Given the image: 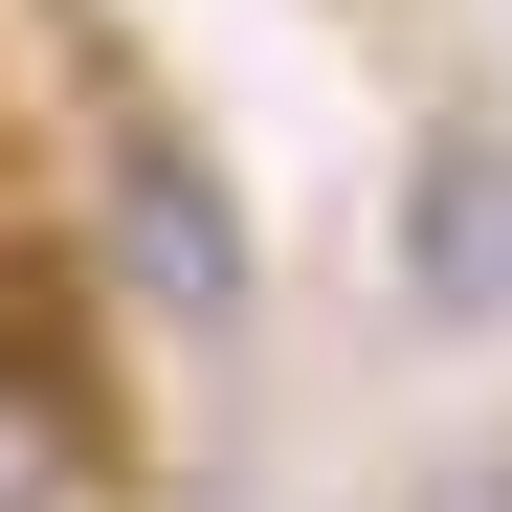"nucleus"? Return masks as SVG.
<instances>
[{
    "label": "nucleus",
    "mask_w": 512,
    "mask_h": 512,
    "mask_svg": "<svg viewBox=\"0 0 512 512\" xmlns=\"http://www.w3.org/2000/svg\"><path fill=\"white\" fill-rule=\"evenodd\" d=\"M401 512H512V446H468V468H423Z\"/></svg>",
    "instance_id": "20e7f679"
},
{
    "label": "nucleus",
    "mask_w": 512,
    "mask_h": 512,
    "mask_svg": "<svg viewBox=\"0 0 512 512\" xmlns=\"http://www.w3.org/2000/svg\"><path fill=\"white\" fill-rule=\"evenodd\" d=\"M401 312L423 334H512V112H446L401 156Z\"/></svg>",
    "instance_id": "f03ea898"
},
{
    "label": "nucleus",
    "mask_w": 512,
    "mask_h": 512,
    "mask_svg": "<svg viewBox=\"0 0 512 512\" xmlns=\"http://www.w3.org/2000/svg\"><path fill=\"white\" fill-rule=\"evenodd\" d=\"M0 512H112V446H90V379H0Z\"/></svg>",
    "instance_id": "7ed1b4c3"
},
{
    "label": "nucleus",
    "mask_w": 512,
    "mask_h": 512,
    "mask_svg": "<svg viewBox=\"0 0 512 512\" xmlns=\"http://www.w3.org/2000/svg\"><path fill=\"white\" fill-rule=\"evenodd\" d=\"M90 290H134L156 334H245V201L179 112H112L90 134V245H67Z\"/></svg>",
    "instance_id": "f257e3e1"
}]
</instances>
